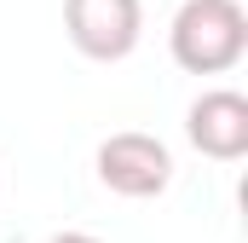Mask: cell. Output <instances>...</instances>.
I'll use <instances>...</instances> for the list:
<instances>
[{
  "label": "cell",
  "instance_id": "2",
  "mask_svg": "<svg viewBox=\"0 0 248 243\" xmlns=\"http://www.w3.org/2000/svg\"><path fill=\"white\" fill-rule=\"evenodd\" d=\"M93 174L104 191H116L127 203H150L173 185V151L156 139V133H139V127H122L110 133L98 151H93Z\"/></svg>",
  "mask_w": 248,
  "mask_h": 243
},
{
  "label": "cell",
  "instance_id": "3",
  "mask_svg": "<svg viewBox=\"0 0 248 243\" xmlns=\"http://www.w3.org/2000/svg\"><path fill=\"white\" fill-rule=\"evenodd\" d=\"M63 35L81 58L122 64L144 41V0H63Z\"/></svg>",
  "mask_w": 248,
  "mask_h": 243
},
{
  "label": "cell",
  "instance_id": "1",
  "mask_svg": "<svg viewBox=\"0 0 248 243\" xmlns=\"http://www.w3.org/2000/svg\"><path fill=\"white\" fill-rule=\"evenodd\" d=\"M168 52L185 75H225L248 52L243 0H185L168 23Z\"/></svg>",
  "mask_w": 248,
  "mask_h": 243
},
{
  "label": "cell",
  "instance_id": "4",
  "mask_svg": "<svg viewBox=\"0 0 248 243\" xmlns=\"http://www.w3.org/2000/svg\"><path fill=\"white\" fill-rule=\"evenodd\" d=\"M185 139L208 162H243L248 156V99L237 87H208L185 110Z\"/></svg>",
  "mask_w": 248,
  "mask_h": 243
},
{
  "label": "cell",
  "instance_id": "5",
  "mask_svg": "<svg viewBox=\"0 0 248 243\" xmlns=\"http://www.w3.org/2000/svg\"><path fill=\"white\" fill-rule=\"evenodd\" d=\"M46 243H98V238H93V232H52Z\"/></svg>",
  "mask_w": 248,
  "mask_h": 243
}]
</instances>
